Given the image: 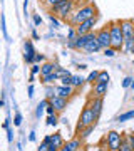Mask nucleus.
Here are the masks:
<instances>
[{"label": "nucleus", "mask_w": 134, "mask_h": 151, "mask_svg": "<svg viewBox=\"0 0 134 151\" xmlns=\"http://www.w3.org/2000/svg\"><path fill=\"white\" fill-rule=\"evenodd\" d=\"M94 15H97L96 5L91 4V2H86L84 5H80L79 9H75L72 12V15L69 17V24L75 27V25H79V24H82L84 20H87V19H91Z\"/></svg>", "instance_id": "obj_1"}, {"label": "nucleus", "mask_w": 134, "mask_h": 151, "mask_svg": "<svg viewBox=\"0 0 134 151\" xmlns=\"http://www.w3.org/2000/svg\"><path fill=\"white\" fill-rule=\"evenodd\" d=\"M109 32H111V47H114L118 52H121L124 47V34L121 29V20H113L109 24Z\"/></svg>", "instance_id": "obj_2"}, {"label": "nucleus", "mask_w": 134, "mask_h": 151, "mask_svg": "<svg viewBox=\"0 0 134 151\" xmlns=\"http://www.w3.org/2000/svg\"><path fill=\"white\" fill-rule=\"evenodd\" d=\"M97 114L92 111L89 106L82 109V113H80V118H79V123H77V131H80L82 128H86V126H92V124L97 123Z\"/></svg>", "instance_id": "obj_3"}, {"label": "nucleus", "mask_w": 134, "mask_h": 151, "mask_svg": "<svg viewBox=\"0 0 134 151\" xmlns=\"http://www.w3.org/2000/svg\"><path fill=\"white\" fill-rule=\"evenodd\" d=\"M74 5H75V0H65V2H62L60 5H57L54 9L52 14H55L59 19H69L72 15V12L75 10Z\"/></svg>", "instance_id": "obj_4"}, {"label": "nucleus", "mask_w": 134, "mask_h": 151, "mask_svg": "<svg viewBox=\"0 0 134 151\" xmlns=\"http://www.w3.org/2000/svg\"><path fill=\"white\" fill-rule=\"evenodd\" d=\"M124 139V134L118 131H109L106 134V143H107V151H119L121 150V143Z\"/></svg>", "instance_id": "obj_5"}, {"label": "nucleus", "mask_w": 134, "mask_h": 151, "mask_svg": "<svg viewBox=\"0 0 134 151\" xmlns=\"http://www.w3.org/2000/svg\"><path fill=\"white\" fill-rule=\"evenodd\" d=\"M97 20H99V15H94V17H91V19H87V20H84L82 24H79V25H75L77 35H84V34L92 32V30H94V27H96Z\"/></svg>", "instance_id": "obj_6"}, {"label": "nucleus", "mask_w": 134, "mask_h": 151, "mask_svg": "<svg viewBox=\"0 0 134 151\" xmlns=\"http://www.w3.org/2000/svg\"><path fill=\"white\" fill-rule=\"evenodd\" d=\"M96 37H97V42L101 44L102 50L107 47H111V32H109V25H104L101 27L99 30L96 32Z\"/></svg>", "instance_id": "obj_7"}, {"label": "nucleus", "mask_w": 134, "mask_h": 151, "mask_svg": "<svg viewBox=\"0 0 134 151\" xmlns=\"http://www.w3.org/2000/svg\"><path fill=\"white\" fill-rule=\"evenodd\" d=\"M35 54H37V50L34 47V42L30 39H27L25 42H24V60H25L27 64H34Z\"/></svg>", "instance_id": "obj_8"}, {"label": "nucleus", "mask_w": 134, "mask_h": 151, "mask_svg": "<svg viewBox=\"0 0 134 151\" xmlns=\"http://www.w3.org/2000/svg\"><path fill=\"white\" fill-rule=\"evenodd\" d=\"M109 89V82H94L92 84V97H104Z\"/></svg>", "instance_id": "obj_9"}, {"label": "nucleus", "mask_w": 134, "mask_h": 151, "mask_svg": "<svg viewBox=\"0 0 134 151\" xmlns=\"http://www.w3.org/2000/svg\"><path fill=\"white\" fill-rule=\"evenodd\" d=\"M121 29H123L124 39H133L134 37V20H131V19L121 20Z\"/></svg>", "instance_id": "obj_10"}, {"label": "nucleus", "mask_w": 134, "mask_h": 151, "mask_svg": "<svg viewBox=\"0 0 134 151\" xmlns=\"http://www.w3.org/2000/svg\"><path fill=\"white\" fill-rule=\"evenodd\" d=\"M55 94L60 97H65V99H70V97L75 94V87L74 86H62V84H59V86H55Z\"/></svg>", "instance_id": "obj_11"}, {"label": "nucleus", "mask_w": 134, "mask_h": 151, "mask_svg": "<svg viewBox=\"0 0 134 151\" xmlns=\"http://www.w3.org/2000/svg\"><path fill=\"white\" fill-rule=\"evenodd\" d=\"M49 101H50V104L55 108V111H57V113H62V111L67 108V103H69V99L60 97V96H57V94H55V96H52Z\"/></svg>", "instance_id": "obj_12"}, {"label": "nucleus", "mask_w": 134, "mask_h": 151, "mask_svg": "<svg viewBox=\"0 0 134 151\" xmlns=\"http://www.w3.org/2000/svg\"><path fill=\"white\" fill-rule=\"evenodd\" d=\"M87 106H89V108L97 114V118H99L101 113H102V108H104V97H92Z\"/></svg>", "instance_id": "obj_13"}, {"label": "nucleus", "mask_w": 134, "mask_h": 151, "mask_svg": "<svg viewBox=\"0 0 134 151\" xmlns=\"http://www.w3.org/2000/svg\"><path fill=\"white\" fill-rule=\"evenodd\" d=\"M59 69V64L54 62V60H45L44 64H40V76H47V74H52L55 70Z\"/></svg>", "instance_id": "obj_14"}, {"label": "nucleus", "mask_w": 134, "mask_h": 151, "mask_svg": "<svg viewBox=\"0 0 134 151\" xmlns=\"http://www.w3.org/2000/svg\"><path fill=\"white\" fill-rule=\"evenodd\" d=\"M84 52H87V54H96V52H99V50H102L101 44L97 42V37L92 39V40H89V42L84 45V49H82Z\"/></svg>", "instance_id": "obj_15"}, {"label": "nucleus", "mask_w": 134, "mask_h": 151, "mask_svg": "<svg viewBox=\"0 0 134 151\" xmlns=\"http://www.w3.org/2000/svg\"><path fill=\"white\" fill-rule=\"evenodd\" d=\"M40 79H42L44 84H55V82L60 79V76L57 74V70L52 72V74H47V76H40Z\"/></svg>", "instance_id": "obj_16"}, {"label": "nucleus", "mask_w": 134, "mask_h": 151, "mask_svg": "<svg viewBox=\"0 0 134 151\" xmlns=\"http://www.w3.org/2000/svg\"><path fill=\"white\" fill-rule=\"evenodd\" d=\"M64 138H62V133H54L50 134V145H55L57 148H62L64 146Z\"/></svg>", "instance_id": "obj_17"}, {"label": "nucleus", "mask_w": 134, "mask_h": 151, "mask_svg": "<svg viewBox=\"0 0 134 151\" xmlns=\"http://www.w3.org/2000/svg\"><path fill=\"white\" fill-rule=\"evenodd\" d=\"M86 77L80 74H72V86L75 87V89H79V87H82L84 84H86Z\"/></svg>", "instance_id": "obj_18"}, {"label": "nucleus", "mask_w": 134, "mask_h": 151, "mask_svg": "<svg viewBox=\"0 0 134 151\" xmlns=\"http://www.w3.org/2000/svg\"><path fill=\"white\" fill-rule=\"evenodd\" d=\"M49 103H50L49 99H42V101L37 104V108H35V116H37V118H40V116L45 113V108L49 106Z\"/></svg>", "instance_id": "obj_19"}, {"label": "nucleus", "mask_w": 134, "mask_h": 151, "mask_svg": "<svg viewBox=\"0 0 134 151\" xmlns=\"http://www.w3.org/2000/svg\"><path fill=\"white\" fill-rule=\"evenodd\" d=\"M94 126H96V124H92V126H86V128H82L80 131H77V136H79L80 139H86V138H89V136H91V133L94 131Z\"/></svg>", "instance_id": "obj_20"}, {"label": "nucleus", "mask_w": 134, "mask_h": 151, "mask_svg": "<svg viewBox=\"0 0 134 151\" xmlns=\"http://www.w3.org/2000/svg\"><path fill=\"white\" fill-rule=\"evenodd\" d=\"M131 119H134V109L126 111V113H123V114H119L118 118H116V121H118V123H124V121H131Z\"/></svg>", "instance_id": "obj_21"}, {"label": "nucleus", "mask_w": 134, "mask_h": 151, "mask_svg": "<svg viewBox=\"0 0 134 151\" xmlns=\"http://www.w3.org/2000/svg\"><path fill=\"white\" fill-rule=\"evenodd\" d=\"M62 2H65V0H44V5L47 7L49 10H54L57 5H60Z\"/></svg>", "instance_id": "obj_22"}, {"label": "nucleus", "mask_w": 134, "mask_h": 151, "mask_svg": "<svg viewBox=\"0 0 134 151\" xmlns=\"http://www.w3.org/2000/svg\"><path fill=\"white\" fill-rule=\"evenodd\" d=\"M119 151H134L133 145H131V141L126 138V134H124V139H123V143H121V150Z\"/></svg>", "instance_id": "obj_23"}, {"label": "nucleus", "mask_w": 134, "mask_h": 151, "mask_svg": "<svg viewBox=\"0 0 134 151\" xmlns=\"http://www.w3.org/2000/svg\"><path fill=\"white\" fill-rule=\"evenodd\" d=\"M59 113H55V114H50V116H47V126H57L59 124V116H57Z\"/></svg>", "instance_id": "obj_24"}, {"label": "nucleus", "mask_w": 134, "mask_h": 151, "mask_svg": "<svg viewBox=\"0 0 134 151\" xmlns=\"http://www.w3.org/2000/svg\"><path fill=\"white\" fill-rule=\"evenodd\" d=\"M49 20L52 24L54 29H60V22H59V17L55 15V14H49Z\"/></svg>", "instance_id": "obj_25"}, {"label": "nucleus", "mask_w": 134, "mask_h": 151, "mask_svg": "<svg viewBox=\"0 0 134 151\" xmlns=\"http://www.w3.org/2000/svg\"><path fill=\"white\" fill-rule=\"evenodd\" d=\"M75 37H77V30H75V27L74 25L67 27V40H75Z\"/></svg>", "instance_id": "obj_26"}, {"label": "nucleus", "mask_w": 134, "mask_h": 151, "mask_svg": "<svg viewBox=\"0 0 134 151\" xmlns=\"http://www.w3.org/2000/svg\"><path fill=\"white\" fill-rule=\"evenodd\" d=\"M97 77H99V70H92V72H89V76L86 77V81L89 82V84H94V82L97 81Z\"/></svg>", "instance_id": "obj_27"}, {"label": "nucleus", "mask_w": 134, "mask_h": 151, "mask_svg": "<svg viewBox=\"0 0 134 151\" xmlns=\"http://www.w3.org/2000/svg\"><path fill=\"white\" fill-rule=\"evenodd\" d=\"M96 82H109V72L107 70H99V77Z\"/></svg>", "instance_id": "obj_28"}, {"label": "nucleus", "mask_w": 134, "mask_h": 151, "mask_svg": "<svg viewBox=\"0 0 134 151\" xmlns=\"http://www.w3.org/2000/svg\"><path fill=\"white\" fill-rule=\"evenodd\" d=\"M45 96H47V99H50L52 96H55V86L54 84H45Z\"/></svg>", "instance_id": "obj_29"}, {"label": "nucleus", "mask_w": 134, "mask_h": 151, "mask_svg": "<svg viewBox=\"0 0 134 151\" xmlns=\"http://www.w3.org/2000/svg\"><path fill=\"white\" fill-rule=\"evenodd\" d=\"M84 151H107L102 145H89L84 148Z\"/></svg>", "instance_id": "obj_30"}, {"label": "nucleus", "mask_w": 134, "mask_h": 151, "mask_svg": "<svg viewBox=\"0 0 134 151\" xmlns=\"http://www.w3.org/2000/svg\"><path fill=\"white\" fill-rule=\"evenodd\" d=\"M102 54L106 55V57H109V59H111V57H114V55L118 54V50H116L114 47H107V49H104V50H102Z\"/></svg>", "instance_id": "obj_31"}, {"label": "nucleus", "mask_w": 134, "mask_h": 151, "mask_svg": "<svg viewBox=\"0 0 134 151\" xmlns=\"http://www.w3.org/2000/svg\"><path fill=\"white\" fill-rule=\"evenodd\" d=\"M0 24H2V32H4V37L7 39V40H10V37H9V34H7V25H5V15L0 17Z\"/></svg>", "instance_id": "obj_32"}, {"label": "nucleus", "mask_w": 134, "mask_h": 151, "mask_svg": "<svg viewBox=\"0 0 134 151\" xmlns=\"http://www.w3.org/2000/svg\"><path fill=\"white\" fill-rule=\"evenodd\" d=\"M59 81H60V84H62V86H72V74H70V76H64V77H60Z\"/></svg>", "instance_id": "obj_33"}, {"label": "nucleus", "mask_w": 134, "mask_h": 151, "mask_svg": "<svg viewBox=\"0 0 134 151\" xmlns=\"http://www.w3.org/2000/svg\"><path fill=\"white\" fill-rule=\"evenodd\" d=\"M45 55L44 54H40V52H37V54H35V59H34V64H44V62H45Z\"/></svg>", "instance_id": "obj_34"}, {"label": "nucleus", "mask_w": 134, "mask_h": 151, "mask_svg": "<svg viewBox=\"0 0 134 151\" xmlns=\"http://www.w3.org/2000/svg\"><path fill=\"white\" fill-rule=\"evenodd\" d=\"M57 74L60 76V77H64V76H70V70L65 69V67H62V65H59V69H57Z\"/></svg>", "instance_id": "obj_35"}, {"label": "nucleus", "mask_w": 134, "mask_h": 151, "mask_svg": "<svg viewBox=\"0 0 134 151\" xmlns=\"http://www.w3.org/2000/svg\"><path fill=\"white\" fill-rule=\"evenodd\" d=\"M20 124H22V114L20 113H15V116H14V126L19 128Z\"/></svg>", "instance_id": "obj_36"}, {"label": "nucleus", "mask_w": 134, "mask_h": 151, "mask_svg": "<svg viewBox=\"0 0 134 151\" xmlns=\"http://www.w3.org/2000/svg\"><path fill=\"white\" fill-rule=\"evenodd\" d=\"M131 82H133V77H131V76L124 77V79H123V87H124V89H129V87H131Z\"/></svg>", "instance_id": "obj_37"}, {"label": "nucleus", "mask_w": 134, "mask_h": 151, "mask_svg": "<svg viewBox=\"0 0 134 151\" xmlns=\"http://www.w3.org/2000/svg\"><path fill=\"white\" fill-rule=\"evenodd\" d=\"M30 74L32 76L40 74V64H32V67H30Z\"/></svg>", "instance_id": "obj_38"}, {"label": "nucleus", "mask_w": 134, "mask_h": 151, "mask_svg": "<svg viewBox=\"0 0 134 151\" xmlns=\"http://www.w3.org/2000/svg\"><path fill=\"white\" fill-rule=\"evenodd\" d=\"M34 25H35V27L42 25V17L39 15V14H34Z\"/></svg>", "instance_id": "obj_39"}, {"label": "nucleus", "mask_w": 134, "mask_h": 151, "mask_svg": "<svg viewBox=\"0 0 134 151\" xmlns=\"http://www.w3.org/2000/svg\"><path fill=\"white\" fill-rule=\"evenodd\" d=\"M45 113H47V116H50V114H55V113H57V111H55V108H54L52 104L49 103V106H47V108H45Z\"/></svg>", "instance_id": "obj_40"}, {"label": "nucleus", "mask_w": 134, "mask_h": 151, "mask_svg": "<svg viewBox=\"0 0 134 151\" xmlns=\"http://www.w3.org/2000/svg\"><path fill=\"white\" fill-rule=\"evenodd\" d=\"M59 151H74V150H72V146H70L69 141H67V143H64V146H62V148H59Z\"/></svg>", "instance_id": "obj_41"}, {"label": "nucleus", "mask_w": 134, "mask_h": 151, "mask_svg": "<svg viewBox=\"0 0 134 151\" xmlns=\"http://www.w3.org/2000/svg\"><path fill=\"white\" fill-rule=\"evenodd\" d=\"M7 139H9V143H12V139H14V129H7Z\"/></svg>", "instance_id": "obj_42"}, {"label": "nucleus", "mask_w": 134, "mask_h": 151, "mask_svg": "<svg viewBox=\"0 0 134 151\" xmlns=\"http://www.w3.org/2000/svg\"><path fill=\"white\" fill-rule=\"evenodd\" d=\"M29 141H32V143H35V141H37V136H35V133H34V131H30V133H29Z\"/></svg>", "instance_id": "obj_43"}, {"label": "nucleus", "mask_w": 134, "mask_h": 151, "mask_svg": "<svg viewBox=\"0 0 134 151\" xmlns=\"http://www.w3.org/2000/svg\"><path fill=\"white\" fill-rule=\"evenodd\" d=\"M37 151H49V145H45V143H40V146L37 148Z\"/></svg>", "instance_id": "obj_44"}, {"label": "nucleus", "mask_w": 134, "mask_h": 151, "mask_svg": "<svg viewBox=\"0 0 134 151\" xmlns=\"http://www.w3.org/2000/svg\"><path fill=\"white\" fill-rule=\"evenodd\" d=\"M32 39L34 40H40V35H39V32L35 29H32Z\"/></svg>", "instance_id": "obj_45"}, {"label": "nucleus", "mask_w": 134, "mask_h": 151, "mask_svg": "<svg viewBox=\"0 0 134 151\" xmlns=\"http://www.w3.org/2000/svg\"><path fill=\"white\" fill-rule=\"evenodd\" d=\"M67 49L75 50V40H67Z\"/></svg>", "instance_id": "obj_46"}, {"label": "nucleus", "mask_w": 134, "mask_h": 151, "mask_svg": "<svg viewBox=\"0 0 134 151\" xmlns=\"http://www.w3.org/2000/svg\"><path fill=\"white\" fill-rule=\"evenodd\" d=\"M2 128H4V129H9V128H10V119L7 118L5 121H4V124H2Z\"/></svg>", "instance_id": "obj_47"}, {"label": "nucleus", "mask_w": 134, "mask_h": 151, "mask_svg": "<svg viewBox=\"0 0 134 151\" xmlns=\"http://www.w3.org/2000/svg\"><path fill=\"white\" fill-rule=\"evenodd\" d=\"M34 91H35V89H34V86L30 84V86H29V91H27L29 92V97H34Z\"/></svg>", "instance_id": "obj_48"}, {"label": "nucleus", "mask_w": 134, "mask_h": 151, "mask_svg": "<svg viewBox=\"0 0 134 151\" xmlns=\"http://www.w3.org/2000/svg\"><path fill=\"white\" fill-rule=\"evenodd\" d=\"M27 7H29V0H24V15L27 19Z\"/></svg>", "instance_id": "obj_49"}, {"label": "nucleus", "mask_w": 134, "mask_h": 151, "mask_svg": "<svg viewBox=\"0 0 134 151\" xmlns=\"http://www.w3.org/2000/svg\"><path fill=\"white\" fill-rule=\"evenodd\" d=\"M126 138L131 141V145H133V148H134V134H126Z\"/></svg>", "instance_id": "obj_50"}, {"label": "nucleus", "mask_w": 134, "mask_h": 151, "mask_svg": "<svg viewBox=\"0 0 134 151\" xmlns=\"http://www.w3.org/2000/svg\"><path fill=\"white\" fill-rule=\"evenodd\" d=\"M49 151H59V148L55 145H49Z\"/></svg>", "instance_id": "obj_51"}, {"label": "nucleus", "mask_w": 134, "mask_h": 151, "mask_svg": "<svg viewBox=\"0 0 134 151\" xmlns=\"http://www.w3.org/2000/svg\"><path fill=\"white\" fill-rule=\"evenodd\" d=\"M77 69H79V70H86L87 65H86V64H79V65H77Z\"/></svg>", "instance_id": "obj_52"}, {"label": "nucleus", "mask_w": 134, "mask_h": 151, "mask_svg": "<svg viewBox=\"0 0 134 151\" xmlns=\"http://www.w3.org/2000/svg\"><path fill=\"white\" fill-rule=\"evenodd\" d=\"M4 106H5V103H4V99H0V109L4 108Z\"/></svg>", "instance_id": "obj_53"}, {"label": "nucleus", "mask_w": 134, "mask_h": 151, "mask_svg": "<svg viewBox=\"0 0 134 151\" xmlns=\"http://www.w3.org/2000/svg\"><path fill=\"white\" fill-rule=\"evenodd\" d=\"M131 91H134V77H133V82H131V87H129Z\"/></svg>", "instance_id": "obj_54"}, {"label": "nucleus", "mask_w": 134, "mask_h": 151, "mask_svg": "<svg viewBox=\"0 0 134 151\" xmlns=\"http://www.w3.org/2000/svg\"><path fill=\"white\" fill-rule=\"evenodd\" d=\"M131 54H134V45H133V49H131Z\"/></svg>", "instance_id": "obj_55"}, {"label": "nucleus", "mask_w": 134, "mask_h": 151, "mask_svg": "<svg viewBox=\"0 0 134 151\" xmlns=\"http://www.w3.org/2000/svg\"><path fill=\"white\" fill-rule=\"evenodd\" d=\"M133 103H134V96H133Z\"/></svg>", "instance_id": "obj_56"}, {"label": "nucleus", "mask_w": 134, "mask_h": 151, "mask_svg": "<svg viewBox=\"0 0 134 151\" xmlns=\"http://www.w3.org/2000/svg\"><path fill=\"white\" fill-rule=\"evenodd\" d=\"M133 65H134V62H133Z\"/></svg>", "instance_id": "obj_57"}]
</instances>
